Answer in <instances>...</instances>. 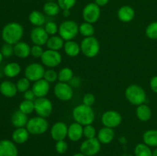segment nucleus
<instances>
[{"instance_id":"obj_1","label":"nucleus","mask_w":157,"mask_h":156,"mask_svg":"<svg viewBox=\"0 0 157 156\" xmlns=\"http://www.w3.org/2000/svg\"><path fill=\"white\" fill-rule=\"evenodd\" d=\"M24 35V28L18 22H9L2 30V38L6 44L15 45L21 41Z\"/></svg>"},{"instance_id":"obj_2","label":"nucleus","mask_w":157,"mask_h":156,"mask_svg":"<svg viewBox=\"0 0 157 156\" xmlns=\"http://www.w3.org/2000/svg\"><path fill=\"white\" fill-rule=\"evenodd\" d=\"M72 117L75 122L85 126L93 123L95 119V113L91 106L82 103L73 109Z\"/></svg>"},{"instance_id":"obj_3","label":"nucleus","mask_w":157,"mask_h":156,"mask_svg":"<svg viewBox=\"0 0 157 156\" xmlns=\"http://www.w3.org/2000/svg\"><path fill=\"white\" fill-rule=\"evenodd\" d=\"M126 99L132 104L138 106L147 100V93L144 89L137 84H131L125 90Z\"/></svg>"},{"instance_id":"obj_4","label":"nucleus","mask_w":157,"mask_h":156,"mask_svg":"<svg viewBox=\"0 0 157 156\" xmlns=\"http://www.w3.org/2000/svg\"><path fill=\"white\" fill-rule=\"evenodd\" d=\"M25 127L30 135L39 136V135L44 134L48 131L49 123L46 118L38 116L29 119Z\"/></svg>"},{"instance_id":"obj_5","label":"nucleus","mask_w":157,"mask_h":156,"mask_svg":"<svg viewBox=\"0 0 157 156\" xmlns=\"http://www.w3.org/2000/svg\"><path fill=\"white\" fill-rule=\"evenodd\" d=\"M79 33V25L73 20H66L58 26V34L64 41L73 40Z\"/></svg>"},{"instance_id":"obj_6","label":"nucleus","mask_w":157,"mask_h":156,"mask_svg":"<svg viewBox=\"0 0 157 156\" xmlns=\"http://www.w3.org/2000/svg\"><path fill=\"white\" fill-rule=\"evenodd\" d=\"M80 46L81 52H82L83 54L88 58H95L99 54L101 49L99 41L94 36L84 38L81 41Z\"/></svg>"},{"instance_id":"obj_7","label":"nucleus","mask_w":157,"mask_h":156,"mask_svg":"<svg viewBox=\"0 0 157 156\" xmlns=\"http://www.w3.org/2000/svg\"><path fill=\"white\" fill-rule=\"evenodd\" d=\"M35 112L38 116L47 118L52 115L53 111V104L47 97L36 98L34 101Z\"/></svg>"},{"instance_id":"obj_8","label":"nucleus","mask_w":157,"mask_h":156,"mask_svg":"<svg viewBox=\"0 0 157 156\" xmlns=\"http://www.w3.org/2000/svg\"><path fill=\"white\" fill-rule=\"evenodd\" d=\"M82 17L85 22L96 23L101 17V7L94 2L88 3L83 9Z\"/></svg>"},{"instance_id":"obj_9","label":"nucleus","mask_w":157,"mask_h":156,"mask_svg":"<svg viewBox=\"0 0 157 156\" xmlns=\"http://www.w3.org/2000/svg\"><path fill=\"white\" fill-rule=\"evenodd\" d=\"M45 70L42 64L39 63H32L25 69V76L31 82H36L44 78Z\"/></svg>"},{"instance_id":"obj_10","label":"nucleus","mask_w":157,"mask_h":156,"mask_svg":"<svg viewBox=\"0 0 157 156\" xmlns=\"http://www.w3.org/2000/svg\"><path fill=\"white\" fill-rule=\"evenodd\" d=\"M101 148V143L98 138L87 139L81 144L80 152L86 156H94L100 152Z\"/></svg>"},{"instance_id":"obj_11","label":"nucleus","mask_w":157,"mask_h":156,"mask_svg":"<svg viewBox=\"0 0 157 156\" xmlns=\"http://www.w3.org/2000/svg\"><path fill=\"white\" fill-rule=\"evenodd\" d=\"M61 61H62V56L60 52L50 49L44 50L41 58V61L43 65L49 68L58 67L61 63Z\"/></svg>"},{"instance_id":"obj_12","label":"nucleus","mask_w":157,"mask_h":156,"mask_svg":"<svg viewBox=\"0 0 157 156\" xmlns=\"http://www.w3.org/2000/svg\"><path fill=\"white\" fill-rule=\"evenodd\" d=\"M54 93L61 101H69L73 98L74 90L67 83L58 82L54 87Z\"/></svg>"},{"instance_id":"obj_13","label":"nucleus","mask_w":157,"mask_h":156,"mask_svg":"<svg viewBox=\"0 0 157 156\" xmlns=\"http://www.w3.org/2000/svg\"><path fill=\"white\" fill-rule=\"evenodd\" d=\"M122 116L114 110H108L103 113L101 116V122L104 126L114 128L119 126L122 122Z\"/></svg>"},{"instance_id":"obj_14","label":"nucleus","mask_w":157,"mask_h":156,"mask_svg":"<svg viewBox=\"0 0 157 156\" xmlns=\"http://www.w3.org/2000/svg\"><path fill=\"white\" fill-rule=\"evenodd\" d=\"M68 126L64 122H57L51 128V137L55 142L64 140L67 137Z\"/></svg>"},{"instance_id":"obj_15","label":"nucleus","mask_w":157,"mask_h":156,"mask_svg":"<svg viewBox=\"0 0 157 156\" xmlns=\"http://www.w3.org/2000/svg\"><path fill=\"white\" fill-rule=\"evenodd\" d=\"M30 38L34 44L43 46L44 44L46 45V43L49 38V35L44 28L35 27L31 32Z\"/></svg>"},{"instance_id":"obj_16","label":"nucleus","mask_w":157,"mask_h":156,"mask_svg":"<svg viewBox=\"0 0 157 156\" xmlns=\"http://www.w3.org/2000/svg\"><path fill=\"white\" fill-rule=\"evenodd\" d=\"M18 150L13 141L0 140V156H18Z\"/></svg>"},{"instance_id":"obj_17","label":"nucleus","mask_w":157,"mask_h":156,"mask_svg":"<svg viewBox=\"0 0 157 156\" xmlns=\"http://www.w3.org/2000/svg\"><path fill=\"white\" fill-rule=\"evenodd\" d=\"M32 90L34 92L36 98L46 97L50 90V84L44 79L39 80L34 82Z\"/></svg>"},{"instance_id":"obj_18","label":"nucleus","mask_w":157,"mask_h":156,"mask_svg":"<svg viewBox=\"0 0 157 156\" xmlns=\"http://www.w3.org/2000/svg\"><path fill=\"white\" fill-rule=\"evenodd\" d=\"M84 136V126L75 122L71 124L67 128V138L71 142H78Z\"/></svg>"},{"instance_id":"obj_19","label":"nucleus","mask_w":157,"mask_h":156,"mask_svg":"<svg viewBox=\"0 0 157 156\" xmlns=\"http://www.w3.org/2000/svg\"><path fill=\"white\" fill-rule=\"evenodd\" d=\"M135 10L130 6H123L118 9L117 17L121 21L128 23L133 21L135 18Z\"/></svg>"},{"instance_id":"obj_20","label":"nucleus","mask_w":157,"mask_h":156,"mask_svg":"<svg viewBox=\"0 0 157 156\" xmlns=\"http://www.w3.org/2000/svg\"><path fill=\"white\" fill-rule=\"evenodd\" d=\"M0 93L7 98L14 97L18 93L16 84L9 80L3 81L0 84Z\"/></svg>"},{"instance_id":"obj_21","label":"nucleus","mask_w":157,"mask_h":156,"mask_svg":"<svg viewBox=\"0 0 157 156\" xmlns=\"http://www.w3.org/2000/svg\"><path fill=\"white\" fill-rule=\"evenodd\" d=\"M115 137V133L113 128H108V127H103L98 131V139L101 144L107 145L110 144L113 140Z\"/></svg>"},{"instance_id":"obj_22","label":"nucleus","mask_w":157,"mask_h":156,"mask_svg":"<svg viewBox=\"0 0 157 156\" xmlns=\"http://www.w3.org/2000/svg\"><path fill=\"white\" fill-rule=\"evenodd\" d=\"M30 133L27 130V128H16L12 134V141L15 144H24L29 140Z\"/></svg>"},{"instance_id":"obj_23","label":"nucleus","mask_w":157,"mask_h":156,"mask_svg":"<svg viewBox=\"0 0 157 156\" xmlns=\"http://www.w3.org/2000/svg\"><path fill=\"white\" fill-rule=\"evenodd\" d=\"M28 121H29L28 115L23 113L19 110L14 112L11 118L12 124L15 128H22V127L26 126Z\"/></svg>"},{"instance_id":"obj_24","label":"nucleus","mask_w":157,"mask_h":156,"mask_svg":"<svg viewBox=\"0 0 157 156\" xmlns=\"http://www.w3.org/2000/svg\"><path fill=\"white\" fill-rule=\"evenodd\" d=\"M14 54L19 58H26L31 54V47L24 41H19L14 45Z\"/></svg>"},{"instance_id":"obj_25","label":"nucleus","mask_w":157,"mask_h":156,"mask_svg":"<svg viewBox=\"0 0 157 156\" xmlns=\"http://www.w3.org/2000/svg\"><path fill=\"white\" fill-rule=\"evenodd\" d=\"M63 48H64V53L71 58L77 57L81 52V46L73 40L65 41Z\"/></svg>"},{"instance_id":"obj_26","label":"nucleus","mask_w":157,"mask_h":156,"mask_svg":"<svg viewBox=\"0 0 157 156\" xmlns=\"http://www.w3.org/2000/svg\"><path fill=\"white\" fill-rule=\"evenodd\" d=\"M136 115L139 120L142 122H147L152 116V110L147 104H141L136 107Z\"/></svg>"},{"instance_id":"obj_27","label":"nucleus","mask_w":157,"mask_h":156,"mask_svg":"<svg viewBox=\"0 0 157 156\" xmlns=\"http://www.w3.org/2000/svg\"><path fill=\"white\" fill-rule=\"evenodd\" d=\"M29 21L35 27H41L45 24L46 18L44 14L38 10H34L29 14Z\"/></svg>"},{"instance_id":"obj_28","label":"nucleus","mask_w":157,"mask_h":156,"mask_svg":"<svg viewBox=\"0 0 157 156\" xmlns=\"http://www.w3.org/2000/svg\"><path fill=\"white\" fill-rule=\"evenodd\" d=\"M64 42H65L64 40L62 38H61L59 35H53V36L49 37L48 40L46 43V46L50 50L58 51L64 47Z\"/></svg>"},{"instance_id":"obj_29","label":"nucleus","mask_w":157,"mask_h":156,"mask_svg":"<svg viewBox=\"0 0 157 156\" xmlns=\"http://www.w3.org/2000/svg\"><path fill=\"white\" fill-rule=\"evenodd\" d=\"M21 66L16 62H11L6 64L3 69V73L7 77L14 78L21 73Z\"/></svg>"},{"instance_id":"obj_30","label":"nucleus","mask_w":157,"mask_h":156,"mask_svg":"<svg viewBox=\"0 0 157 156\" xmlns=\"http://www.w3.org/2000/svg\"><path fill=\"white\" fill-rule=\"evenodd\" d=\"M144 143L148 146L157 148V129H149L143 135Z\"/></svg>"},{"instance_id":"obj_31","label":"nucleus","mask_w":157,"mask_h":156,"mask_svg":"<svg viewBox=\"0 0 157 156\" xmlns=\"http://www.w3.org/2000/svg\"><path fill=\"white\" fill-rule=\"evenodd\" d=\"M61 8L58 2H47L43 6V12L48 16H56L61 12Z\"/></svg>"},{"instance_id":"obj_32","label":"nucleus","mask_w":157,"mask_h":156,"mask_svg":"<svg viewBox=\"0 0 157 156\" xmlns=\"http://www.w3.org/2000/svg\"><path fill=\"white\" fill-rule=\"evenodd\" d=\"M74 78L73 70L69 67H64L58 73V80L59 82L68 83Z\"/></svg>"},{"instance_id":"obj_33","label":"nucleus","mask_w":157,"mask_h":156,"mask_svg":"<svg viewBox=\"0 0 157 156\" xmlns=\"http://www.w3.org/2000/svg\"><path fill=\"white\" fill-rule=\"evenodd\" d=\"M134 156H153V151L145 143H139L134 148Z\"/></svg>"},{"instance_id":"obj_34","label":"nucleus","mask_w":157,"mask_h":156,"mask_svg":"<svg viewBox=\"0 0 157 156\" xmlns=\"http://www.w3.org/2000/svg\"><path fill=\"white\" fill-rule=\"evenodd\" d=\"M94 27L93 24L87 22H83L82 24H80L79 26V33L84 38H88V37H92L94 35Z\"/></svg>"},{"instance_id":"obj_35","label":"nucleus","mask_w":157,"mask_h":156,"mask_svg":"<svg viewBox=\"0 0 157 156\" xmlns=\"http://www.w3.org/2000/svg\"><path fill=\"white\" fill-rule=\"evenodd\" d=\"M19 110L26 115H29L35 111V103L34 101L23 100L19 104Z\"/></svg>"},{"instance_id":"obj_36","label":"nucleus","mask_w":157,"mask_h":156,"mask_svg":"<svg viewBox=\"0 0 157 156\" xmlns=\"http://www.w3.org/2000/svg\"><path fill=\"white\" fill-rule=\"evenodd\" d=\"M146 35L151 40H157V21L151 22L147 27L145 31Z\"/></svg>"},{"instance_id":"obj_37","label":"nucleus","mask_w":157,"mask_h":156,"mask_svg":"<svg viewBox=\"0 0 157 156\" xmlns=\"http://www.w3.org/2000/svg\"><path fill=\"white\" fill-rule=\"evenodd\" d=\"M30 83L31 81L29 80V79L25 76V77H21L17 81L16 87L17 90H18V92H20V93H23L27 91L28 90H29L30 88Z\"/></svg>"},{"instance_id":"obj_38","label":"nucleus","mask_w":157,"mask_h":156,"mask_svg":"<svg viewBox=\"0 0 157 156\" xmlns=\"http://www.w3.org/2000/svg\"><path fill=\"white\" fill-rule=\"evenodd\" d=\"M61 10H71L76 5L77 0H57Z\"/></svg>"},{"instance_id":"obj_39","label":"nucleus","mask_w":157,"mask_h":156,"mask_svg":"<svg viewBox=\"0 0 157 156\" xmlns=\"http://www.w3.org/2000/svg\"><path fill=\"white\" fill-rule=\"evenodd\" d=\"M97 130L92 124L84 126V136L86 139H94L96 138Z\"/></svg>"},{"instance_id":"obj_40","label":"nucleus","mask_w":157,"mask_h":156,"mask_svg":"<svg viewBox=\"0 0 157 156\" xmlns=\"http://www.w3.org/2000/svg\"><path fill=\"white\" fill-rule=\"evenodd\" d=\"M44 28L45 29L46 32L48 34V35H51V36H53L58 33V26L54 21H48L46 23Z\"/></svg>"},{"instance_id":"obj_41","label":"nucleus","mask_w":157,"mask_h":156,"mask_svg":"<svg viewBox=\"0 0 157 156\" xmlns=\"http://www.w3.org/2000/svg\"><path fill=\"white\" fill-rule=\"evenodd\" d=\"M43 79L45 80L46 81L50 84V83H54L58 80V73L55 70H52V69H49V70H45L44 74V78Z\"/></svg>"},{"instance_id":"obj_42","label":"nucleus","mask_w":157,"mask_h":156,"mask_svg":"<svg viewBox=\"0 0 157 156\" xmlns=\"http://www.w3.org/2000/svg\"><path fill=\"white\" fill-rule=\"evenodd\" d=\"M68 148V145L64 140H61L56 142L55 144V150L57 152L60 154H63L67 151Z\"/></svg>"},{"instance_id":"obj_43","label":"nucleus","mask_w":157,"mask_h":156,"mask_svg":"<svg viewBox=\"0 0 157 156\" xmlns=\"http://www.w3.org/2000/svg\"><path fill=\"white\" fill-rule=\"evenodd\" d=\"M1 53L4 58H10L14 54V46L9 44H5L1 48Z\"/></svg>"},{"instance_id":"obj_44","label":"nucleus","mask_w":157,"mask_h":156,"mask_svg":"<svg viewBox=\"0 0 157 156\" xmlns=\"http://www.w3.org/2000/svg\"><path fill=\"white\" fill-rule=\"evenodd\" d=\"M44 51L42 46L34 44L32 47H31V55L35 58H41Z\"/></svg>"},{"instance_id":"obj_45","label":"nucleus","mask_w":157,"mask_h":156,"mask_svg":"<svg viewBox=\"0 0 157 156\" xmlns=\"http://www.w3.org/2000/svg\"><path fill=\"white\" fill-rule=\"evenodd\" d=\"M82 102L83 104H84V105L91 106H93L95 102L94 95L92 94V93H86V94L83 96Z\"/></svg>"},{"instance_id":"obj_46","label":"nucleus","mask_w":157,"mask_h":156,"mask_svg":"<svg viewBox=\"0 0 157 156\" xmlns=\"http://www.w3.org/2000/svg\"><path fill=\"white\" fill-rule=\"evenodd\" d=\"M24 98L26 100L35 101V99H36V96H35V93L32 90H28L27 91L24 93Z\"/></svg>"},{"instance_id":"obj_47","label":"nucleus","mask_w":157,"mask_h":156,"mask_svg":"<svg viewBox=\"0 0 157 156\" xmlns=\"http://www.w3.org/2000/svg\"><path fill=\"white\" fill-rule=\"evenodd\" d=\"M150 87L153 92L157 93V76H154L151 78L150 81Z\"/></svg>"},{"instance_id":"obj_48","label":"nucleus","mask_w":157,"mask_h":156,"mask_svg":"<svg viewBox=\"0 0 157 156\" xmlns=\"http://www.w3.org/2000/svg\"><path fill=\"white\" fill-rule=\"evenodd\" d=\"M110 0H94V3H96L100 7H103L108 4Z\"/></svg>"},{"instance_id":"obj_49","label":"nucleus","mask_w":157,"mask_h":156,"mask_svg":"<svg viewBox=\"0 0 157 156\" xmlns=\"http://www.w3.org/2000/svg\"><path fill=\"white\" fill-rule=\"evenodd\" d=\"M63 16L64 18H68L69 16L71 15V11L70 10H63Z\"/></svg>"},{"instance_id":"obj_50","label":"nucleus","mask_w":157,"mask_h":156,"mask_svg":"<svg viewBox=\"0 0 157 156\" xmlns=\"http://www.w3.org/2000/svg\"><path fill=\"white\" fill-rule=\"evenodd\" d=\"M71 156H86V155H84V154H82L81 152H78V153H75V154H74L73 155Z\"/></svg>"},{"instance_id":"obj_51","label":"nucleus","mask_w":157,"mask_h":156,"mask_svg":"<svg viewBox=\"0 0 157 156\" xmlns=\"http://www.w3.org/2000/svg\"><path fill=\"white\" fill-rule=\"evenodd\" d=\"M153 156H157V148L153 151Z\"/></svg>"},{"instance_id":"obj_52","label":"nucleus","mask_w":157,"mask_h":156,"mask_svg":"<svg viewBox=\"0 0 157 156\" xmlns=\"http://www.w3.org/2000/svg\"><path fill=\"white\" fill-rule=\"evenodd\" d=\"M3 58H4V57H3L2 54V53H1V51H0V64H1V63L2 62Z\"/></svg>"},{"instance_id":"obj_53","label":"nucleus","mask_w":157,"mask_h":156,"mask_svg":"<svg viewBox=\"0 0 157 156\" xmlns=\"http://www.w3.org/2000/svg\"><path fill=\"white\" fill-rule=\"evenodd\" d=\"M122 156H134L131 154H128V153H124V154H122Z\"/></svg>"},{"instance_id":"obj_54","label":"nucleus","mask_w":157,"mask_h":156,"mask_svg":"<svg viewBox=\"0 0 157 156\" xmlns=\"http://www.w3.org/2000/svg\"><path fill=\"white\" fill-rule=\"evenodd\" d=\"M47 2H53V1H55V0H46Z\"/></svg>"}]
</instances>
